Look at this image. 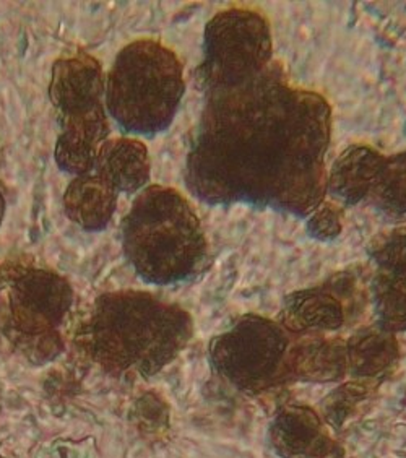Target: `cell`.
<instances>
[{"mask_svg":"<svg viewBox=\"0 0 406 458\" xmlns=\"http://www.w3.org/2000/svg\"><path fill=\"white\" fill-rule=\"evenodd\" d=\"M332 109L292 85L282 64L244 83L207 91L187 153L190 194L308 218L326 200Z\"/></svg>","mask_w":406,"mask_h":458,"instance_id":"obj_1","label":"cell"},{"mask_svg":"<svg viewBox=\"0 0 406 458\" xmlns=\"http://www.w3.org/2000/svg\"><path fill=\"white\" fill-rule=\"evenodd\" d=\"M192 318L148 293L119 291L97 298L80 340L113 376L148 377L184 350Z\"/></svg>","mask_w":406,"mask_h":458,"instance_id":"obj_2","label":"cell"},{"mask_svg":"<svg viewBox=\"0 0 406 458\" xmlns=\"http://www.w3.org/2000/svg\"><path fill=\"white\" fill-rule=\"evenodd\" d=\"M123 250L150 284H176L200 274L208 242L190 202L173 187H145L123 220Z\"/></svg>","mask_w":406,"mask_h":458,"instance_id":"obj_3","label":"cell"},{"mask_svg":"<svg viewBox=\"0 0 406 458\" xmlns=\"http://www.w3.org/2000/svg\"><path fill=\"white\" fill-rule=\"evenodd\" d=\"M186 91L184 65L168 46L137 39L117 54L105 83L106 113L125 135L168 131Z\"/></svg>","mask_w":406,"mask_h":458,"instance_id":"obj_4","label":"cell"},{"mask_svg":"<svg viewBox=\"0 0 406 458\" xmlns=\"http://www.w3.org/2000/svg\"><path fill=\"white\" fill-rule=\"evenodd\" d=\"M0 284V335L30 361L54 360L61 348L57 328L73 301L71 284L49 270L33 267H2Z\"/></svg>","mask_w":406,"mask_h":458,"instance_id":"obj_5","label":"cell"},{"mask_svg":"<svg viewBox=\"0 0 406 458\" xmlns=\"http://www.w3.org/2000/svg\"><path fill=\"white\" fill-rule=\"evenodd\" d=\"M274 61L270 23L256 10L228 9L207 23L203 62L199 69L205 91L228 89L256 77Z\"/></svg>","mask_w":406,"mask_h":458,"instance_id":"obj_6","label":"cell"},{"mask_svg":"<svg viewBox=\"0 0 406 458\" xmlns=\"http://www.w3.org/2000/svg\"><path fill=\"white\" fill-rule=\"evenodd\" d=\"M290 332L258 316L239 320L210 346L215 369L241 387H264L286 374Z\"/></svg>","mask_w":406,"mask_h":458,"instance_id":"obj_7","label":"cell"},{"mask_svg":"<svg viewBox=\"0 0 406 458\" xmlns=\"http://www.w3.org/2000/svg\"><path fill=\"white\" fill-rule=\"evenodd\" d=\"M361 290L353 275L340 274L324 286L296 291L284 300L282 326L296 335L338 330L358 314Z\"/></svg>","mask_w":406,"mask_h":458,"instance_id":"obj_8","label":"cell"},{"mask_svg":"<svg viewBox=\"0 0 406 458\" xmlns=\"http://www.w3.org/2000/svg\"><path fill=\"white\" fill-rule=\"evenodd\" d=\"M105 75L89 54L63 57L54 64L49 97L61 119L89 114L103 105Z\"/></svg>","mask_w":406,"mask_h":458,"instance_id":"obj_9","label":"cell"},{"mask_svg":"<svg viewBox=\"0 0 406 458\" xmlns=\"http://www.w3.org/2000/svg\"><path fill=\"white\" fill-rule=\"evenodd\" d=\"M61 125L63 131L54 150L57 166L77 177L93 173L97 153L109 133L106 107H99L89 114L61 119Z\"/></svg>","mask_w":406,"mask_h":458,"instance_id":"obj_10","label":"cell"},{"mask_svg":"<svg viewBox=\"0 0 406 458\" xmlns=\"http://www.w3.org/2000/svg\"><path fill=\"white\" fill-rule=\"evenodd\" d=\"M385 155L369 145H351L327 173V194L342 205L368 203Z\"/></svg>","mask_w":406,"mask_h":458,"instance_id":"obj_11","label":"cell"},{"mask_svg":"<svg viewBox=\"0 0 406 458\" xmlns=\"http://www.w3.org/2000/svg\"><path fill=\"white\" fill-rule=\"evenodd\" d=\"M150 155L137 139H114L103 143L95 173L106 179L117 194H135L150 181Z\"/></svg>","mask_w":406,"mask_h":458,"instance_id":"obj_12","label":"cell"},{"mask_svg":"<svg viewBox=\"0 0 406 458\" xmlns=\"http://www.w3.org/2000/svg\"><path fill=\"white\" fill-rule=\"evenodd\" d=\"M276 449L284 457L340 458L322 423L308 408H294L278 416L274 429Z\"/></svg>","mask_w":406,"mask_h":458,"instance_id":"obj_13","label":"cell"},{"mask_svg":"<svg viewBox=\"0 0 406 458\" xmlns=\"http://www.w3.org/2000/svg\"><path fill=\"white\" fill-rule=\"evenodd\" d=\"M117 195L106 179L89 173L72 181L63 194V210L80 228L101 231L114 215Z\"/></svg>","mask_w":406,"mask_h":458,"instance_id":"obj_14","label":"cell"},{"mask_svg":"<svg viewBox=\"0 0 406 458\" xmlns=\"http://www.w3.org/2000/svg\"><path fill=\"white\" fill-rule=\"evenodd\" d=\"M348 370L358 377H377L395 368L398 344L393 334L382 328H364L346 344Z\"/></svg>","mask_w":406,"mask_h":458,"instance_id":"obj_15","label":"cell"},{"mask_svg":"<svg viewBox=\"0 0 406 458\" xmlns=\"http://www.w3.org/2000/svg\"><path fill=\"white\" fill-rule=\"evenodd\" d=\"M371 291L379 328L390 334L406 330V265L377 268Z\"/></svg>","mask_w":406,"mask_h":458,"instance_id":"obj_16","label":"cell"},{"mask_svg":"<svg viewBox=\"0 0 406 458\" xmlns=\"http://www.w3.org/2000/svg\"><path fill=\"white\" fill-rule=\"evenodd\" d=\"M368 203L393 220H406V151L385 157Z\"/></svg>","mask_w":406,"mask_h":458,"instance_id":"obj_17","label":"cell"},{"mask_svg":"<svg viewBox=\"0 0 406 458\" xmlns=\"http://www.w3.org/2000/svg\"><path fill=\"white\" fill-rule=\"evenodd\" d=\"M368 256L377 268L406 265V228L380 233L368 246Z\"/></svg>","mask_w":406,"mask_h":458,"instance_id":"obj_18","label":"cell"},{"mask_svg":"<svg viewBox=\"0 0 406 458\" xmlns=\"http://www.w3.org/2000/svg\"><path fill=\"white\" fill-rule=\"evenodd\" d=\"M343 231V210L334 200L318 203L308 216V233L318 241H334Z\"/></svg>","mask_w":406,"mask_h":458,"instance_id":"obj_19","label":"cell"},{"mask_svg":"<svg viewBox=\"0 0 406 458\" xmlns=\"http://www.w3.org/2000/svg\"><path fill=\"white\" fill-rule=\"evenodd\" d=\"M4 210H5V200H4V195L0 192V221H2V216H4Z\"/></svg>","mask_w":406,"mask_h":458,"instance_id":"obj_20","label":"cell"}]
</instances>
